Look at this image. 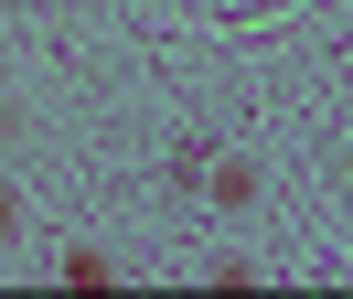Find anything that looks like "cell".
I'll return each mask as SVG.
<instances>
[{
  "mask_svg": "<svg viewBox=\"0 0 353 299\" xmlns=\"http://www.w3.org/2000/svg\"><path fill=\"white\" fill-rule=\"evenodd\" d=\"M203 192H214L225 214H246V203H257V171H246V161H214V182H203Z\"/></svg>",
  "mask_w": 353,
  "mask_h": 299,
  "instance_id": "6da1fadb",
  "label": "cell"
},
{
  "mask_svg": "<svg viewBox=\"0 0 353 299\" xmlns=\"http://www.w3.org/2000/svg\"><path fill=\"white\" fill-rule=\"evenodd\" d=\"M11 235H22V192L0 182V246H11Z\"/></svg>",
  "mask_w": 353,
  "mask_h": 299,
  "instance_id": "7a4b0ae2",
  "label": "cell"
}]
</instances>
